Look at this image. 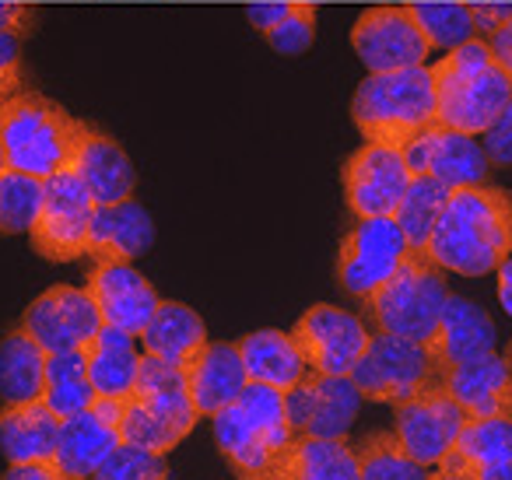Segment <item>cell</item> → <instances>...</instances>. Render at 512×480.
Masks as SVG:
<instances>
[{"label": "cell", "instance_id": "d590c367", "mask_svg": "<svg viewBox=\"0 0 512 480\" xmlns=\"http://www.w3.org/2000/svg\"><path fill=\"white\" fill-rule=\"evenodd\" d=\"M414 15H418V25L432 50L449 53L456 46L477 39L470 4H414Z\"/></svg>", "mask_w": 512, "mask_h": 480}, {"label": "cell", "instance_id": "4fadbf2b", "mask_svg": "<svg viewBox=\"0 0 512 480\" xmlns=\"http://www.w3.org/2000/svg\"><path fill=\"white\" fill-rule=\"evenodd\" d=\"M400 151H404L411 176L439 179L449 190L488 183V151H484V144L474 134H460V130L432 123L418 137H411Z\"/></svg>", "mask_w": 512, "mask_h": 480}, {"label": "cell", "instance_id": "4dcf8cb0", "mask_svg": "<svg viewBox=\"0 0 512 480\" xmlns=\"http://www.w3.org/2000/svg\"><path fill=\"white\" fill-rule=\"evenodd\" d=\"M362 410V393L351 375H320L313 372V410H309L306 435L316 438H348L351 424Z\"/></svg>", "mask_w": 512, "mask_h": 480}, {"label": "cell", "instance_id": "484cf974", "mask_svg": "<svg viewBox=\"0 0 512 480\" xmlns=\"http://www.w3.org/2000/svg\"><path fill=\"white\" fill-rule=\"evenodd\" d=\"M242 365L249 382H264L274 389H292L299 379H306L313 368L306 365L292 330H256L239 340Z\"/></svg>", "mask_w": 512, "mask_h": 480}, {"label": "cell", "instance_id": "681fc988", "mask_svg": "<svg viewBox=\"0 0 512 480\" xmlns=\"http://www.w3.org/2000/svg\"><path fill=\"white\" fill-rule=\"evenodd\" d=\"M505 361H509V368H512V337H509V347H505Z\"/></svg>", "mask_w": 512, "mask_h": 480}, {"label": "cell", "instance_id": "9a60e30c", "mask_svg": "<svg viewBox=\"0 0 512 480\" xmlns=\"http://www.w3.org/2000/svg\"><path fill=\"white\" fill-rule=\"evenodd\" d=\"M88 295L99 305V316L106 326L141 337L148 330L151 316L158 309V291L134 263H95L88 274Z\"/></svg>", "mask_w": 512, "mask_h": 480}, {"label": "cell", "instance_id": "30bf717a", "mask_svg": "<svg viewBox=\"0 0 512 480\" xmlns=\"http://www.w3.org/2000/svg\"><path fill=\"white\" fill-rule=\"evenodd\" d=\"M292 337L313 372L351 375L358 361H362L365 347H369L372 330L355 312L320 302L302 312V319L292 326Z\"/></svg>", "mask_w": 512, "mask_h": 480}, {"label": "cell", "instance_id": "f6af8a7d", "mask_svg": "<svg viewBox=\"0 0 512 480\" xmlns=\"http://www.w3.org/2000/svg\"><path fill=\"white\" fill-rule=\"evenodd\" d=\"M0 74H22V36L0 32Z\"/></svg>", "mask_w": 512, "mask_h": 480}, {"label": "cell", "instance_id": "d6986e66", "mask_svg": "<svg viewBox=\"0 0 512 480\" xmlns=\"http://www.w3.org/2000/svg\"><path fill=\"white\" fill-rule=\"evenodd\" d=\"M495 344H498L495 319L477 302H470V298L449 295L439 326H435V337L428 340V351H432L435 365L442 372V368H453L470 358L491 354Z\"/></svg>", "mask_w": 512, "mask_h": 480}, {"label": "cell", "instance_id": "c3c4849f", "mask_svg": "<svg viewBox=\"0 0 512 480\" xmlns=\"http://www.w3.org/2000/svg\"><path fill=\"white\" fill-rule=\"evenodd\" d=\"M428 480H470V477H467V473L442 470V466H435V473H428Z\"/></svg>", "mask_w": 512, "mask_h": 480}, {"label": "cell", "instance_id": "ba28073f", "mask_svg": "<svg viewBox=\"0 0 512 480\" xmlns=\"http://www.w3.org/2000/svg\"><path fill=\"white\" fill-rule=\"evenodd\" d=\"M407 256L411 246L393 218H355L337 253V284L365 302L404 267Z\"/></svg>", "mask_w": 512, "mask_h": 480}, {"label": "cell", "instance_id": "7a4b0ae2", "mask_svg": "<svg viewBox=\"0 0 512 480\" xmlns=\"http://www.w3.org/2000/svg\"><path fill=\"white\" fill-rule=\"evenodd\" d=\"M428 67L435 78V123L439 127L481 137L512 99L509 74L495 64L484 39H470Z\"/></svg>", "mask_w": 512, "mask_h": 480}, {"label": "cell", "instance_id": "f546056e", "mask_svg": "<svg viewBox=\"0 0 512 480\" xmlns=\"http://www.w3.org/2000/svg\"><path fill=\"white\" fill-rule=\"evenodd\" d=\"M46 386V351L22 330L4 333L0 340V403L43 400Z\"/></svg>", "mask_w": 512, "mask_h": 480}, {"label": "cell", "instance_id": "7dc6e473", "mask_svg": "<svg viewBox=\"0 0 512 480\" xmlns=\"http://www.w3.org/2000/svg\"><path fill=\"white\" fill-rule=\"evenodd\" d=\"M22 74H0V106L4 102H11L15 95H22Z\"/></svg>", "mask_w": 512, "mask_h": 480}, {"label": "cell", "instance_id": "7bdbcfd3", "mask_svg": "<svg viewBox=\"0 0 512 480\" xmlns=\"http://www.w3.org/2000/svg\"><path fill=\"white\" fill-rule=\"evenodd\" d=\"M288 4H292V0H256V4H249V8H246V18L260 32H267L271 25H278L281 18H285Z\"/></svg>", "mask_w": 512, "mask_h": 480}, {"label": "cell", "instance_id": "816d5d0a", "mask_svg": "<svg viewBox=\"0 0 512 480\" xmlns=\"http://www.w3.org/2000/svg\"><path fill=\"white\" fill-rule=\"evenodd\" d=\"M85 480H95V477H85Z\"/></svg>", "mask_w": 512, "mask_h": 480}, {"label": "cell", "instance_id": "f907efd6", "mask_svg": "<svg viewBox=\"0 0 512 480\" xmlns=\"http://www.w3.org/2000/svg\"><path fill=\"white\" fill-rule=\"evenodd\" d=\"M8 169V162H4V148H0V172Z\"/></svg>", "mask_w": 512, "mask_h": 480}, {"label": "cell", "instance_id": "83f0119b", "mask_svg": "<svg viewBox=\"0 0 512 480\" xmlns=\"http://www.w3.org/2000/svg\"><path fill=\"white\" fill-rule=\"evenodd\" d=\"M505 463H512V417H467L439 466L474 477Z\"/></svg>", "mask_w": 512, "mask_h": 480}, {"label": "cell", "instance_id": "d4e9b609", "mask_svg": "<svg viewBox=\"0 0 512 480\" xmlns=\"http://www.w3.org/2000/svg\"><path fill=\"white\" fill-rule=\"evenodd\" d=\"M85 361H88V379H92L95 396L127 400L134 393L137 368H141L137 337L116 330V326H102L92 344L85 347Z\"/></svg>", "mask_w": 512, "mask_h": 480}, {"label": "cell", "instance_id": "4316f807", "mask_svg": "<svg viewBox=\"0 0 512 480\" xmlns=\"http://www.w3.org/2000/svg\"><path fill=\"white\" fill-rule=\"evenodd\" d=\"M137 340L144 344V354L186 368L207 347V326L190 305L158 302L148 330H144Z\"/></svg>", "mask_w": 512, "mask_h": 480}, {"label": "cell", "instance_id": "7402d4cb", "mask_svg": "<svg viewBox=\"0 0 512 480\" xmlns=\"http://www.w3.org/2000/svg\"><path fill=\"white\" fill-rule=\"evenodd\" d=\"M60 417L43 400L0 403V452L8 463H46L57 459Z\"/></svg>", "mask_w": 512, "mask_h": 480}, {"label": "cell", "instance_id": "ab89813d", "mask_svg": "<svg viewBox=\"0 0 512 480\" xmlns=\"http://www.w3.org/2000/svg\"><path fill=\"white\" fill-rule=\"evenodd\" d=\"M39 25V11L32 4H18V0H0V32L11 36H32Z\"/></svg>", "mask_w": 512, "mask_h": 480}, {"label": "cell", "instance_id": "52a82bcc", "mask_svg": "<svg viewBox=\"0 0 512 480\" xmlns=\"http://www.w3.org/2000/svg\"><path fill=\"white\" fill-rule=\"evenodd\" d=\"M95 207L99 204L92 200L88 186L71 169L50 176L46 179L43 211H39L36 225L29 232L32 249L50 263H71L88 256Z\"/></svg>", "mask_w": 512, "mask_h": 480}, {"label": "cell", "instance_id": "e0dca14e", "mask_svg": "<svg viewBox=\"0 0 512 480\" xmlns=\"http://www.w3.org/2000/svg\"><path fill=\"white\" fill-rule=\"evenodd\" d=\"M439 386L467 417H512V368L498 351L442 368Z\"/></svg>", "mask_w": 512, "mask_h": 480}, {"label": "cell", "instance_id": "3957f363", "mask_svg": "<svg viewBox=\"0 0 512 480\" xmlns=\"http://www.w3.org/2000/svg\"><path fill=\"white\" fill-rule=\"evenodd\" d=\"M85 123L74 120L60 102L43 95H15L0 106V148L8 169L50 179L71 169Z\"/></svg>", "mask_w": 512, "mask_h": 480}, {"label": "cell", "instance_id": "d6a6232c", "mask_svg": "<svg viewBox=\"0 0 512 480\" xmlns=\"http://www.w3.org/2000/svg\"><path fill=\"white\" fill-rule=\"evenodd\" d=\"M446 197H449V186H442L439 179H428V176L411 179L397 214H393V221L404 232L411 253H425L428 239L435 232V221H439L442 207H446Z\"/></svg>", "mask_w": 512, "mask_h": 480}, {"label": "cell", "instance_id": "e575fe53", "mask_svg": "<svg viewBox=\"0 0 512 480\" xmlns=\"http://www.w3.org/2000/svg\"><path fill=\"white\" fill-rule=\"evenodd\" d=\"M43 197L46 179L18 169L0 172V235H29L43 211Z\"/></svg>", "mask_w": 512, "mask_h": 480}, {"label": "cell", "instance_id": "2e32d148", "mask_svg": "<svg viewBox=\"0 0 512 480\" xmlns=\"http://www.w3.org/2000/svg\"><path fill=\"white\" fill-rule=\"evenodd\" d=\"M130 400L169 431L176 442H183L193 428H197L200 414L190 400V386H186V372L179 365H169L162 358L141 354V368H137V386Z\"/></svg>", "mask_w": 512, "mask_h": 480}, {"label": "cell", "instance_id": "277c9868", "mask_svg": "<svg viewBox=\"0 0 512 480\" xmlns=\"http://www.w3.org/2000/svg\"><path fill=\"white\" fill-rule=\"evenodd\" d=\"M351 116L365 141L404 148L411 137L435 123V78L432 67L379 71L358 85Z\"/></svg>", "mask_w": 512, "mask_h": 480}, {"label": "cell", "instance_id": "5bb4252c", "mask_svg": "<svg viewBox=\"0 0 512 480\" xmlns=\"http://www.w3.org/2000/svg\"><path fill=\"white\" fill-rule=\"evenodd\" d=\"M467 414L442 386H428L425 393L393 407V435L407 449V456L421 466H439L442 456L453 449Z\"/></svg>", "mask_w": 512, "mask_h": 480}, {"label": "cell", "instance_id": "5b68a950", "mask_svg": "<svg viewBox=\"0 0 512 480\" xmlns=\"http://www.w3.org/2000/svg\"><path fill=\"white\" fill-rule=\"evenodd\" d=\"M449 295L453 291H449L446 270L428 260V253H411L376 295L365 298V323L369 330L428 344L435 337Z\"/></svg>", "mask_w": 512, "mask_h": 480}, {"label": "cell", "instance_id": "f35d334b", "mask_svg": "<svg viewBox=\"0 0 512 480\" xmlns=\"http://www.w3.org/2000/svg\"><path fill=\"white\" fill-rule=\"evenodd\" d=\"M481 144H484V151H488L491 165L509 169L512 165V99L505 102V109L495 116V123L481 134Z\"/></svg>", "mask_w": 512, "mask_h": 480}, {"label": "cell", "instance_id": "ffe728a7", "mask_svg": "<svg viewBox=\"0 0 512 480\" xmlns=\"http://www.w3.org/2000/svg\"><path fill=\"white\" fill-rule=\"evenodd\" d=\"M183 372H186V386H190V400L200 417H214L228 403L239 400V393L249 386L239 344H228V340H214V344L207 340V347Z\"/></svg>", "mask_w": 512, "mask_h": 480}, {"label": "cell", "instance_id": "cb8c5ba5", "mask_svg": "<svg viewBox=\"0 0 512 480\" xmlns=\"http://www.w3.org/2000/svg\"><path fill=\"white\" fill-rule=\"evenodd\" d=\"M123 442L120 428L109 421L106 414H99L95 407L81 410V414L67 417L60 424V445H57V463L71 473L74 480L95 477L102 463L109 459V452Z\"/></svg>", "mask_w": 512, "mask_h": 480}, {"label": "cell", "instance_id": "8fae6325", "mask_svg": "<svg viewBox=\"0 0 512 480\" xmlns=\"http://www.w3.org/2000/svg\"><path fill=\"white\" fill-rule=\"evenodd\" d=\"M22 326L46 354H64V351H85L102 330V316L95 298L88 288H74V284H57V288L43 291L36 302L25 309Z\"/></svg>", "mask_w": 512, "mask_h": 480}, {"label": "cell", "instance_id": "6da1fadb", "mask_svg": "<svg viewBox=\"0 0 512 480\" xmlns=\"http://www.w3.org/2000/svg\"><path fill=\"white\" fill-rule=\"evenodd\" d=\"M425 253L446 274H495L512 256V193L488 183L449 190Z\"/></svg>", "mask_w": 512, "mask_h": 480}, {"label": "cell", "instance_id": "74e56055", "mask_svg": "<svg viewBox=\"0 0 512 480\" xmlns=\"http://www.w3.org/2000/svg\"><path fill=\"white\" fill-rule=\"evenodd\" d=\"M267 46L281 57H302L316 39V8L309 0H292L278 25L264 32Z\"/></svg>", "mask_w": 512, "mask_h": 480}, {"label": "cell", "instance_id": "44dd1931", "mask_svg": "<svg viewBox=\"0 0 512 480\" xmlns=\"http://www.w3.org/2000/svg\"><path fill=\"white\" fill-rule=\"evenodd\" d=\"M155 242L151 214L134 197L120 204H99L92 218V239L88 256L95 263H134Z\"/></svg>", "mask_w": 512, "mask_h": 480}, {"label": "cell", "instance_id": "1f68e13d", "mask_svg": "<svg viewBox=\"0 0 512 480\" xmlns=\"http://www.w3.org/2000/svg\"><path fill=\"white\" fill-rule=\"evenodd\" d=\"M43 403L60 417L81 414L95 403V389L88 379V361L85 351H64V354H46V386Z\"/></svg>", "mask_w": 512, "mask_h": 480}, {"label": "cell", "instance_id": "bcb514c9", "mask_svg": "<svg viewBox=\"0 0 512 480\" xmlns=\"http://www.w3.org/2000/svg\"><path fill=\"white\" fill-rule=\"evenodd\" d=\"M495 274H498V302H502V309L512 316V256L498 263Z\"/></svg>", "mask_w": 512, "mask_h": 480}, {"label": "cell", "instance_id": "9c48e42d", "mask_svg": "<svg viewBox=\"0 0 512 480\" xmlns=\"http://www.w3.org/2000/svg\"><path fill=\"white\" fill-rule=\"evenodd\" d=\"M351 46L369 74L421 67L432 57V46L414 15V4H376V8L362 11L351 29Z\"/></svg>", "mask_w": 512, "mask_h": 480}, {"label": "cell", "instance_id": "60d3db41", "mask_svg": "<svg viewBox=\"0 0 512 480\" xmlns=\"http://www.w3.org/2000/svg\"><path fill=\"white\" fill-rule=\"evenodd\" d=\"M512 15V4H470V18H474V36L484 39L488 43L491 36H495L498 29H502L505 22H509Z\"/></svg>", "mask_w": 512, "mask_h": 480}, {"label": "cell", "instance_id": "8d00e7d4", "mask_svg": "<svg viewBox=\"0 0 512 480\" xmlns=\"http://www.w3.org/2000/svg\"><path fill=\"white\" fill-rule=\"evenodd\" d=\"M95 480H172L165 452H151L141 445L120 442L106 463L95 470Z\"/></svg>", "mask_w": 512, "mask_h": 480}, {"label": "cell", "instance_id": "836d02e7", "mask_svg": "<svg viewBox=\"0 0 512 480\" xmlns=\"http://www.w3.org/2000/svg\"><path fill=\"white\" fill-rule=\"evenodd\" d=\"M355 456L362 480H428V466L407 456L400 438L390 431H369V435L355 438Z\"/></svg>", "mask_w": 512, "mask_h": 480}, {"label": "cell", "instance_id": "7c38bea8", "mask_svg": "<svg viewBox=\"0 0 512 480\" xmlns=\"http://www.w3.org/2000/svg\"><path fill=\"white\" fill-rule=\"evenodd\" d=\"M407 158L393 144L365 141L344 162V197L355 218H393L411 186Z\"/></svg>", "mask_w": 512, "mask_h": 480}, {"label": "cell", "instance_id": "603a6c76", "mask_svg": "<svg viewBox=\"0 0 512 480\" xmlns=\"http://www.w3.org/2000/svg\"><path fill=\"white\" fill-rule=\"evenodd\" d=\"M264 480H362L351 438L299 435L281 449Z\"/></svg>", "mask_w": 512, "mask_h": 480}, {"label": "cell", "instance_id": "f1b7e54d", "mask_svg": "<svg viewBox=\"0 0 512 480\" xmlns=\"http://www.w3.org/2000/svg\"><path fill=\"white\" fill-rule=\"evenodd\" d=\"M211 421H214V442H218L221 456L232 463V470L239 473V480H264L271 473V466L278 463L281 452L246 421L239 403H228Z\"/></svg>", "mask_w": 512, "mask_h": 480}, {"label": "cell", "instance_id": "ac0fdd59", "mask_svg": "<svg viewBox=\"0 0 512 480\" xmlns=\"http://www.w3.org/2000/svg\"><path fill=\"white\" fill-rule=\"evenodd\" d=\"M71 172L88 186L95 204H120V200L134 197L137 190V169L130 155L120 148L116 137H109L106 130L92 127V123H85V130H81Z\"/></svg>", "mask_w": 512, "mask_h": 480}, {"label": "cell", "instance_id": "8992f818", "mask_svg": "<svg viewBox=\"0 0 512 480\" xmlns=\"http://www.w3.org/2000/svg\"><path fill=\"white\" fill-rule=\"evenodd\" d=\"M439 365H435L428 344L397 337V333L372 330L369 347L362 361L351 372V382L358 386L362 400L372 403H397L425 393L428 386H439Z\"/></svg>", "mask_w": 512, "mask_h": 480}, {"label": "cell", "instance_id": "b9f144b4", "mask_svg": "<svg viewBox=\"0 0 512 480\" xmlns=\"http://www.w3.org/2000/svg\"><path fill=\"white\" fill-rule=\"evenodd\" d=\"M0 480H74L57 459H46V463H8L4 477Z\"/></svg>", "mask_w": 512, "mask_h": 480}, {"label": "cell", "instance_id": "ee69618b", "mask_svg": "<svg viewBox=\"0 0 512 480\" xmlns=\"http://www.w3.org/2000/svg\"><path fill=\"white\" fill-rule=\"evenodd\" d=\"M488 46H491V57H495V64L502 67V71L509 74V81H512V15H509V22H505L502 29L488 39Z\"/></svg>", "mask_w": 512, "mask_h": 480}]
</instances>
